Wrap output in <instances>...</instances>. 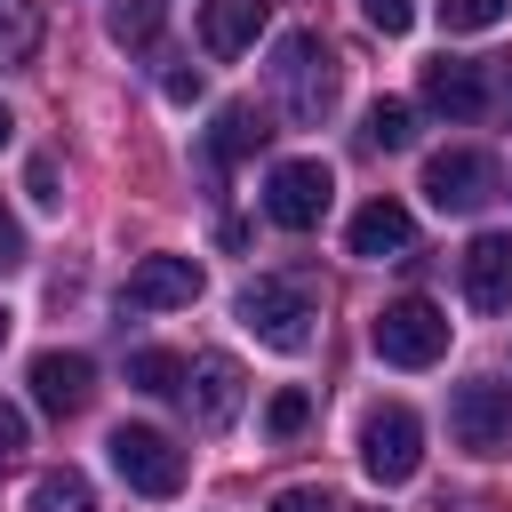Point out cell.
<instances>
[{"label": "cell", "mask_w": 512, "mask_h": 512, "mask_svg": "<svg viewBox=\"0 0 512 512\" xmlns=\"http://www.w3.org/2000/svg\"><path fill=\"white\" fill-rule=\"evenodd\" d=\"M264 424H272V432L288 440V432H304V424H312V400H304V392H280V400L264 408Z\"/></svg>", "instance_id": "cell-24"}, {"label": "cell", "mask_w": 512, "mask_h": 512, "mask_svg": "<svg viewBox=\"0 0 512 512\" xmlns=\"http://www.w3.org/2000/svg\"><path fill=\"white\" fill-rule=\"evenodd\" d=\"M8 136H16V120H8V104H0V144H8Z\"/></svg>", "instance_id": "cell-29"}, {"label": "cell", "mask_w": 512, "mask_h": 512, "mask_svg": "<svg viewBox=\"0 0 512 512\" xmlns=\"http://www.w3.org/2000/svg\"><path fill=\"white\" fill-rule=\"evenodd\" d=\"M240 328L272 352H304L312 344V304H304L296 280H248L240 288Z\"/></svg>", "instance_id": "cell-3"}, {"label": "cell", "mask_w": 512, "mask_h": 512, "mask_svg": "<svg viewBox=\"0 0 512 512\" xmlns=\"http://www.w3.org/2000/svg\"><path fill=\"white\" fill-rule=\"evenodd\" d=\"M448 432H456V448H472V456H504V448H512V384H496V376L456 384Z\"/></svg>", "instance_id": "cell-6"}, {"label": "cell", "mask_w": 512, "mask_h": 512, "mask_svg": "<svg viewBox=\"0 0 512 512\" xmlns=\"http://www.w3.org/2000/svg\"><path fill=\"white\" fill-rule=\"evenodd\" d=\"M440 24L448 32H488V24H504V0H440Z\"/></svg>", "instance_id": "cell-22"}, {"label": "cell", "mask_w": 512, "mask_h": 512, "mask_svg": "<svg viewBox=\"0 0 512 512\" xmlns=\"http://www.w3.org/2000/svg\"><path fill=\"white\" fill-rule=\"evenodd\" d=\"M344 240H352V256L384 264V256H408V248H416V216H408L400 200H368V208L344 224Z\"/></svg>", "instance_id": "cell-13"}, {"label": "cell", "mask_w": 512, "mask_h": 512, "mask_svg": "<svg viewBox=\"0 0 512 512\" xmlns=\"http://www.w3.org/2000/svg\"><path fill=\"white\" fill-rule=\"evenodd\" d=\"M8 328H16V312H8V304H0V344H8Z\"/></svg>", "instance_id": "cell-30"}, {"label": "cell", "mask_w": 512, "mask_h": 512, "mask_svg": "<svg viewBox=\"0 0 512 512\" xmlns=\"http://www.w3.org/2000/svg\"><path fill=\"white\" fill-rule=\"evenodd\" d=\"M200 264L192 256H144L128 272V312H176V304H200Z\"/></svg>", "instance_id": "cell-10"}, {"label": "cell", "mask_w": 512, "mask_h": 512, "mask_svg": "<svg viewBox=\"0 0 512 512\" xmlns=\"http://www.w3.org/2000/svg\"><path fill=\"white\" fill-rule=\"evenodd\" d=\"M464 296L480 312H512V232H480L464 248Z\"/></svg>", "instance_id": "cell-12"}, {"label": "cell", "mask_w": 512, "mask_h": 512, "mask_svg": "<svg viewBox=\"0 0 512 512\" xmlns=\"http://www.w3.org/2000/svg\"><path fill=\"white\" fill-rule=\"evenodd\" d=\"M152 32H160V0H120V8H112V40L136 48V40H152Z\"/></svg>", "instance_id": "cell-21"}, {"label": "cell", "mask_w": 512, "mask_h": 512, "mask_svg": "<svg viewBox=\"0 0 512 512\" xmlns=\"http://www.w3.org/2000/svg\"><path fill=\"white\" fill-rule=\"evenodd\" d=\"M424 104L448 112V120H480V112H488V80H480V64H464V56L424 64Z\"/></svg>", "instance_id": "cell-14"}, {"label": "cell", "mask_w": 512, "mask_h": 512, "mask_svg": "<svg viewBox=\"0 0 512 512\" xmlns=\"http://www.w3.org/2000/svg\"><path fill=\"white\" fill-rule=\"evenodd\" d=\"M360 136H368L376 152H408V144H416V112H408L400 96H376V104H368V128H360Z\"/></svg>", "instance_id": "cell-19"}, {"label": "cell", "mask_w": 512, "mask_h": 512, "mask_svg": "<svg viewBox=\"0 0 512 512\" xmlns=\"http://www.w3.org/2000/svg\"><path fill=\"white\" fill-rule=\"evenodd\" d=\"M272 80H280V104H288V120H328V104H336V56L312 40V32H288L280 40V64H272Z\"/></svg>", "instance_id": "cell-2"}, {"label": "cell", "mask_w": 512, "mask_h": 512, "mask_svg": "<svg viewBox=\"0 0 512 512\" xmlns=\"http://www.w3.org/2000/svg\"><path fill=\"white\" fill-rule=\"evenodd\" d=\"M240 360L232 352H200L192 368H184V408H192V424L200 432H224L232 416H240Z\"/></svg>", "instance_id": "cell-9"}, {"label": "cell", "mask_w": 512, "mask_h": 512, "mask_svg": "<svg viewBox=\"0 0 512 512\" xmlns=\"http://www.w3.org/2000/svg\"><path fill=\"white\" fill-rule=\"evenodd\" d=\"M16 456H24V416H16L8 400H0V472H8Z\"/></svg>", "instance_id": "cell-27"}, {"label": "cell", "mask_w": 512, "mask_h": 512, "mask_svg": "<svg viewBox=\"0 0 512 512\" xmlns=\"http://www.w3.org/2000/svg\"><path fill=\"white\" fill-rule=\"evenodd\" d=\"M360 464H368V480L376 488H400V480H416V464H424V424H416V408H376L368 424H360Z\"/></svg>", "instance_id": "cell-4"}, {"label": "cell", "mask_w": 512, "mask_h": 512, "mask_svg": "<svg viewBox=\"0 0 512 512\" xmlns=\"http://www.w3.org/2000/svg\"><path fill=\"white\" fill-rule=\"evenodd\" d=\"M104 448H112V472H120L136 496H176V488H184V448H176L168 432H152V424H120Z\"/></svg>", "instance_id": "cell-5"}, {"label": "cell", "mask_w": 512, "mask_h": 512, "mask_svg": "<svg viewBox=\"0 0 512 512\" xmlns=\"http://www.w3.org/2000/svg\"><path fill=\"white\" fill-rule=\"evenodd\" d=\"M24 264V224H16V208L0 200V272H16Z\"/></svg>", "instance_id": "cell-26"}, {"label": "cell", "mask_w": 512, "mask_h": 512, "mask_svg": "<svg viewBox=\"0 0 512 512\" xmlns=\"http://www.w3.org/2000/svg\"><path fill=\"white\" fill-rule=\"evenodd\" d=\"M272 512H336V496H328V488H280Z\"/></svg>", "instance_id": "cell-25"}, {"label": "cell", "mask_w": 512, "mask_h": 512, "mask_svg": "<svg viewBox=\"0 0 512 512\" xmlns=\"http://www.w3.org/2000/svg\"><path fill=\"white\" fill-rule=\"evenodd\" d=\"M24 192H32L40 208H56V200H64V192H56V168H48V160H32V168H24Z\"/></svg>", "instance_id": "cell-28"}, {"label": "cell", "mask_w": 512, "mask_h": 512, "mask_svg": "<svg viewBox=\"0 0 512 512\" xmlns=\"http://www.w3.org/2000/svg\"><path fill=\"white\" fill-rule=\"evenodd\" d=\"M128 384L152 392V400H168V392H184V360L176 352H128Z\"/></svg>", "instance_id": "cell-20"}, {"label": "cell", "mask_w": 512, "mask_h": 512, "mask_svg": "<svg viewBox=\"0 0 512 512\" xmlns=\"http://www.w3.org/2000/svg\"><path fill=\"white\" fill-rule=\"evenodd\" d=\"M264 32V0H200V48L208 56H240Z\"/></svg>", "instance_id": "cell-15"}, {"label": "cell", "mask_w": 512, "mask_h": 512, "mask_svg": "<svg viewBox=\"0 0 512 512\" xmlns=\"http://www.w3.org/2000/svg\"><path fill=\"white\" fill-rule=\"evenodd\" d=\"M264 136H272V128H264L248 104H224V112L208 120V168H232V160H248Z\"/></svg>", "instance_id": "cell-16"}, {"label": "cell", "mask_w": 512, "mask_h": 512, "mask_svg": "<svg viewBox=\"0 0 512 512\" xmlns=\"http://www.w3.org/2000/svg\"><path fill=\"white\" fill-rule=\"evenodd\" d=\"M24 512H96V488H88V472L56 464V472H40V480H32Z\"/></svg>", "instance_id": "cell-17"}, {"label": "cell", "mask_w": 512, "mask_h": 512, "mask_svg": "<svg viewBox=\"0 0 512 512\" xmlns=\"http://www.w3.org/2000/svg\"><path fill=\"white\" fill-rule=\"evenodd\" d=\"M488 192H496L488 152H432L424 160V200L440 216H472V208H488Z\"/></svg>", "instance_id": "cell-8"}, {"label": "cell", "mask_w": 512, "mask_h": 512, "mask_svg": "<svg viewBox=\"0 0 512 512\" xmlns=\"http://www.w3.org/2000/svg\"><path fill=\"white\" fill-rule=\"evenodd\" d=\"M360 16H368L384 40H400V32L416 24V0H360Z\"/></svg>", "instance_id": "cell-23"}, {"label": "cell", "mask_w": 512, "mask_h": 512, "mask_svg": "<svg viewBox=\"0 0 512 512\" xmlns=\"http://www.w3.org/2000/svg\"><path fill=\"white\" fill-rule=\"evenodd\" d=\"M368 344H376V360H392V368H432V360L448 352V312H440L432 296H400V304L376 312Z\"/></svg>", "instance_id": "cell-1"}, {"label": "cell", "mask_w": 512, "mask_h": 512, "mask_svg": "<svg viewBox=\"0 0 512 512\" xmlns=\"http://www.w3.org/2000/svg\"><path fill=\"white\" fill-rule=\"evenodd\" d=\"M32 400H40L48 416H80V408L96 400V360H88V352H40V360H32Z\"/></svg>", "instance_id": "cell-11"}, {"label": "cell", "mask_w": 512, "mask_h": 512, "mask_svg": "<svg viewBox=\"0 0 512 512\" xmlns=\"http://www.w3.org/2000/svg\"><path fill=\"white\" fill-rule=\"evenodd\" d=\"M328 192H336L328 160H280V168L264 176V216H272L280 232H312V224L328 216Z\"/></svg>", "instance_id": "cell-7"}, {"label": "cell", "mask_w": 512, "mask_h": 512, "mask_svg": "<svg viewBox=\"0 0 512 512\" xmlns=\"http://www.w3.org/2000/svg\"><path fill=\"white\" fill-rule=\"evenodd\" d=\"M40 0H0V72L8 64H32V48H40Z\"/></svg>", "instance_id": "cell-18"}]
</instances>
